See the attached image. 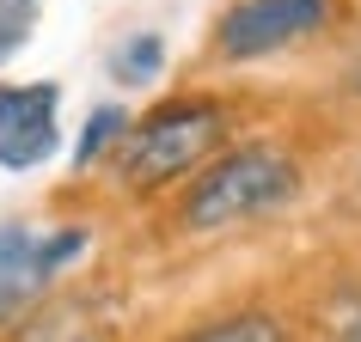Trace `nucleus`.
<instances>
[{
	"instance_id": "nucleus-1",
	"label": "nucleus",
	"mask_w": 361,
	"mask_h": 342,
	"mask_svg": "<svg viewBox=\"0 0 361 342\" xmlns=\"http://www.w3.org/2000/svg\"><path fill=\"white\" fill-rule=\"evenodd\" d=\"M294 190H300V171H294L288 153L239 147L184 196V227L190 232L233 227V220H251V214H269V208H282V202H294Z\"/></svg>"
},
{
	"instance_id": "nucleus-2",
	"label": "nucleus",
	"mask_w": 361,
	"mask_h": 342,
	"mask_svg": "<svg viewBox=\"0 0 361 342\" xmlns=\"http://www.w3.org/2000/svg\"><path fill=\"white\" fill-rule=\"evenodd\" d=\"M221 134H227V110L221 104H166V110H153L141 129L129 134V147H123V184L135 190H153V184H171L178 171H190L202 153L221 147Z\"/></svg>"
},
{
	"instance_id": "nucleus-3",
	"label": "nucleus",
	"mask_w": 361,
	"mask_h": 342,
	"mask_svg": "<svg viewBox=\"0 0 361 342\" xmlns=\"http://www.w3.org/2000/svg\"><path fill=\"white\" fill-rule=\"evenodd\" d=\"M80 251H86V232H80V227H68V232H31V227H19V220L0 227V324L19 318L25 305L74 263Z\"/></svg>"
},
{
	"instance_id": "nucleus-4",
	"label": "nucleus",
	"mask_w": 361,
	"mask_h": 342,
	"mask_svg": "<svg viewBox=\"0 0 361 342\" xmlns=\"http://www.w3.org/2000/svg\"><path fill=\"white\" fill-rule=\"evenodd\" d=\"M324 13H331V0H245V6H233L221 19V56H233V61L269 56V49L319 31Z\"/></svg>"
},
{
	"instance_id": "nucleus-5",
	"label": "nucleus",
	"mask_w": 361,
	"mask_h": 342,
	"mask_svg": "<svg viewBox=\"0 0 361 342\" xmlns=\"http://www.w3.org/2000/svg\"><path fill=\"white\" fill-rule=\"evenodd\" d=\"M56 104H61V92L49 80H37V86H0V134L56 122Z\"/></svg>"
},
{
	"instance_id": "nucleus-6",
	"label": "nucleus",
	"mask_w": 361,
	"mask_h": 342,
	"mask_svg": "<svg viewBox=\"0 0 361 342\" xmlns=\"http://www.w3.org/2000/svg\"><path fill=\"white\" fill-rule=\"evenodd\" d=\"M184 342H282V324L269 318V312H233V318H221V324L190 330Z\"/></svg>"
},
{
	"instance_id": "nucleus-7",
	"label": "nucleus",
	"mask_w": 361,
	"mask_h": 342,
	"mask_svg": "<svg viewBox=\"0 0 361 342\" xmlns=\"http://www.w3.org/2000/svg\"><path fill=\"white\" fill-rule=\"evenodd\" d=\"M56 122H43V129H13V134H0V165L6 171H31L43 165L49 153H56Z\"/></svg>"
},
{
	"instance_id": "nucleus-8",
	"label": "nucleus",
	"mask_w": 361,
	"mask_h": 342,
	"mask_svg": "<svg viewBox=\"0 0 361 342\" xmlns=\"http://www.w3.org/2000/svg\"><path fill=\"white\" fill-rule=\"evenodd\" d=\"M123 129H129V116L116 110V104L92 110V116H86V134H80V147H74V165H92V159H98L104 147H111V141H116Z\"/></svg>"
},
{
	"instance_id": "nucleus-9",
	"label": "nucleus",
	"mask_w": 361,
	"mask_h": 342,
	"mask_svg": "<svg viewBox=\"0 0 361 342\" xmlns=\"http://www.w3.org/2000/svg\"><path fill=\"white\" fill-rule=\"evenodd\" d=\"M159 61H166L159 37H129L123 49H116V80H129V86H147V80L159 74Z\"/></svg>"
},
{
	"instance_id": "nucleus-10",
	"label": "nucleus",
	"mask_w": 361,
	"mask_h": 342,
	"mask_svg": "<svg viewBox=\"0 0 361 342\" xmlns=\"http://www.w3.org/2000/svg\"><path fill=\"white\" fill-rule=\"evenodd\" d=\"M31 37V0H0V68L25 49Z\"/></svg>"
},
{
	"instance_id": "nucleus-11",
	"label": "nucleus",
	"mask_w": 361,
	"mask_h": 342,
	"mask_svg": "<svg viewBox=\"0 0 361 342\" xmlns=\"http://www.w3.org/2000/svg\"><path fill=\"white\" fill-rule=\"evenodd\" d=\"M337 342H361V305L343 318V330H337Z\"/></svg>"
}]
</instances>
